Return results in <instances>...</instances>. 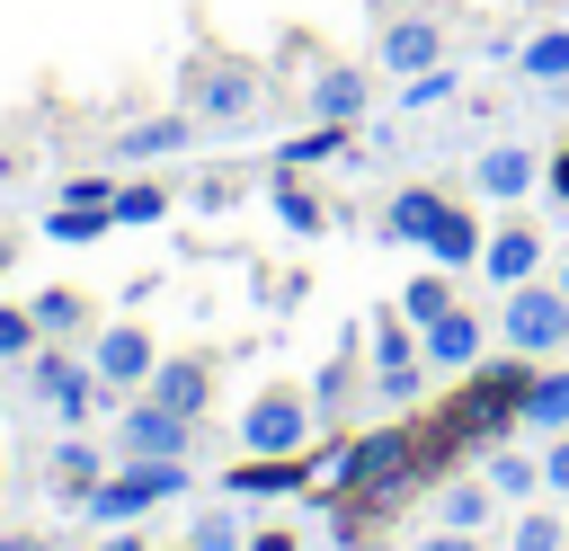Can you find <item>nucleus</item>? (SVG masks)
Segmentation results:
<instances>
[{"label":"nucleus","mask_w":569,"mask_h":551,"mask_svg":"<svg viewBox=\"0 0 569 551\" xmlns=\"http://www.w3.org/2000/svg\"><path fill=\"white\" fill-rule=\"evenodd\" d=\"M258 62L249 53H187L178 62V107L196 116V124H213V133H231V124H249L258 116Z\"/></svg>","instance_id":"obj_1"},{"label":"nucleus","mask_w":569,"mask_h":551,"mask_svg":"<svg viewBox=\"0 0 569 551\" xmlns=\"http://www.w3.org/2000/svg\"><path fill=\"white\" fill-rule=\"evenodd\" d=\"M169 498H187V462H116V471L80 498V515L107 533V524H142V515L169 507Z\"/></svg>","instance_id":"obj_2"},{"label":"nucleus","mask_w":569,"mask_h":551,"mask_svg":"<svg viewBox=\"0 0 569 551\" xmlns=\"http://www.w3.org/2000/svg\"><path fill=\"white\" fill-rule=\"evenodd\" d=\"M116 462H187L196 453V418L187 409H160L151 391H133L124 409H116Z\"/></svg>","instance_id":"obj_3"},{"label":"nucleus","mask_w":569,"mask_h":551,"mask_svg":"<svg viewBox=\"0 0 569 551\" xmlns=\"http://www.w3.org/2000/svg\"><path fill=\"white\" fill-rule=\"evenodd\" d=\"M498 347L507 355H560L569 347V293L560 284H507V311H498Z\"/></svg>","instance_id":"obj_4"},{"label":"nucleus","mask_w":569,"mask_h":551,"mask_svg":"<svg viewBox=\"0 0 569 551\" xmlns=\"http://www.w3.org/2000/svg\"><path fill=\"white\" fill-rule=\"evenodd\" d=\"M311 391H293V382H267V391H249V409H240V453H311Z\"/></svg>","instance_id":"obj_5"},{"label":"nucleus","mask_w":569,"mask_h":551,"mask_svg":"<svg viewBox=\"0 0 569 551\" xmlns=\"http://www.w3.org/2000/svg\"><path fill=\"white\" fill-rule=\"evenodd\" d=\"M27 391H36L62 427H80V418L98 409V391H107V382H98V364H89V355H62V347L44 338V347L27 355Z\"/></svg>","instance_id":"obj_6"},{"label":"nucleus","mask_w":569,"mask_h":551,"mask_svg":"<svg viewBox=\"0 0 569 551\" xmlns=\"http://www.w3.org/2000/svg\"><path fill=\"white\" fill-rule=\"evenodd\" d=\"M373 62H382L391 80H418V71H436V62H445V27H436L427 9H382Z\"/></svg>","instance_id":"obj_7"},{"label":"nucleus","mask_w":569,"mask_h":551,"mask_svg":"<svg viewBox=\"0 0 569 551\" xmlns=\"http://www.w3.org/2000/svg\"><path fill=\"white\" fill-rule=\"evenodd\" d=\"M311 489H320L311 453H240V471H222L231 507H249V498H311Z\"/></svg>","instance_id":"obj_8"},{"label":"nucleus","mask_w":569,"mask_h":551,"mask_svg":"<svg viewBox=\"0 0 569 551\" xmlns=\"http://www.w3.org/2000/svg\"><path fill=\"white\" fill-rule=\"evenodd\" d=\"M409 462H418V444L400 427H373V435H347V462H338L329 489H400Z\"/></svg>","instance_id":"obj_9"},{"label":"nucleus","mask_w":569,"mask_h":551,"mask_svg":"<svg viewBox=\"0 0 569 551\" xmlns=\"http://www.w3.org/2000/svg\"><path fill=\"white\" fill-rule=\"evenodd\" d=\"M89 364H98V382H107V391H142V382H151V364H160V338H151L142 320H107V329H98V347H89Z\"/></svg>","instance_id":"obj_10"},{"label":"nucleus","mask_w":569,"mask_h":551,"mask_svg":"<svg viewBox=\"0 0 569 551\" xmlns=\"http://www.w3.org/2000/svg\"><path fill=\"white\" fill-rule=\"evenodd\" d=\"M196 133H204V124H196L187 107H169V116H142V124H124V133L107 142V160H116V169H151V160H178V151H196Z\"/></svg>","instance_id":"obj_11"},{"label":"nucleus","mask_w":569,"mask_h":551,"mask_svg":"<svg viewBox=\"0 0 569 551\" xmlns=\"http://www.w3.org/2000/svg\"><path fill=\"white\" fill-rule=\"evenodd\" d=\"M418 355H427V373H480L489 364V329L471 320V302H453L445 320L418 329Z\"/></svg>","instance_id":"obj_12"},{"label":"nucleus","mask_w":569,"mask_h":551,"mask_svg":"<svg viewBox=\"0 0 569 551\" xmlns=\"http://www.w3.org/2000/svg\"><path fill=\"white\" fill-rule=\"evenodd\" d=\"M533 187H542L533 142H489V151L471 160V196H489V204H525Z\"/></svg>","instance_id":"obj_13"},{"label":"nucleus","mask_w":569,"mask_h":551,"mask_svg":"<svg viewBox=\"0 0 569 551\" xmlns=\"http://www.w3.org/2000/svg\"><path fill=\"white\" fill-rule=\"evenodd\" d=\"M311 116L320 124H365L373 116V71L365 62H320L311 71Z\"/></svg>","instance_id":"obj_14"},{"label":"nucleus","mask_w":569,"mask_h":551,"mask_svg":"<svg viewBox=\"0 0 569 551\" xmlns=\"http://www.w3.org/2000/svg\"><path fill=\"white\" fill-rule=\"evenodd\" d=\"M551 249H542V231L533 222H498L489 231V249H480V276L489 284H533V267H542Z\"/></svg>","instance_id":"obj_15"},{"label":"nucleus","mask_w":569,"mask_h":551,"mask_svg":"<svg viewBox=\"0 0 569 551\" xmlns=\"http://www.w3.org/2000/svg\"><path fill=\"white\" fill-rule=\"evenodd\" d=\"M142 391H151L160 409H187V418H204V400H213V355H160Z\"/></svg>","instance_id":"obj_16"},{"label":"nucleus","mask_w":569,"mask_h":551,"mask_svg":"<svg viewBox=\"0 0 569 551\" xmlns=\"http://www.w3.org/2000/svg\"><path fill=\"white\" fill-rule=\"evenodd\" d=\"M44 480H53V498H62V507H80V498L107 480V444H89V435L71 427V435L44 453Z\"/></svg>","instance_id":"obj_17"},{"label":"nucleus","mask_w":569,"mask_h":551,"mask_svg":"<svg viewBox=\"0 0 569 551\" xmlns=\"http://www.w3.org/2000/svg\"><path fill=\"white\" fill-rule=\"evenodd\" d=\"M267 204H276V222H284L293 240H320V231H329V204H320V187H311V169H276V187H267Z\"/></svg>","instance_id":"obj_18"},{"label":"nucleus","mask_w":569,"mask_h":551,"mask_svg":"<svg viewBox=\"0 0 569 551\" xmlns=\"http://www.w3.org/2000/svg\"><path fill=\"white\" fill-rule=\"evenodd\" d=\"M445 204H453L445 187H391V204H382V240L427 249V231H436V213H445Z\"/></svg>","instance_id":"obj_19"},{"label":"nucleus","mask_w":569,"mask_h":551,"mask_svg":"<svg viewBox=\"0 0 569 551\" xmlns=\"http://www.w3.org/2000/svg\"><path fill=\"white\" fill-rule=\"evenodd\" d=\"M480 249H489L480 213H471V204H445V213H436V231H427V258L462 276V267H480Z\"/></svg>","instance_id":"obj_20"},{"label":"nucleus","mask_w":569,"mask_h":551,"mask_svg":"<svg viewBox=\"0 0 569 551\" xmlns=\"http://www.w3.org/2000/svg\"><path fill=\"white\" fill-rule=\"evenodd\" d=\"M525 435H569V364L533 373V391H525Z\"/></svg>","instance_id":"obj_21"},{"label":"nucleus","mask_w":569,"mask_h":551,"mask_svg":"<svg viewBox=\"0 0 569 551\" xmlns=\"http://www.w3.org/2000/svg\"><path fill=\"white\" fill-rule=\"evenodd\" d=\"M498 515V489L489 480H445V498H436V524H453V533H480Z\"/></svg>","instance_id":"obj_22"},{"label":"nucleus","mask_w":569,"mask_h":551,"mask_svg":"<svg viewBox=\"0 0 569 551\" xmlns=\"http://www.w3.org/2000/svg\"><path fill=\"white\" fill-rule=\"evenodd\" d=\"M347 142H356V124H320V116H311V133L276 142V169H320V160H338Z\"/></svg>","instance_id":"obj_23"},{"label":"nucleus","mask_w":569,"mask_h":551,"mask_svg":"<svg viewBox=\"0 0 569 551\" xmlns=\"http://www.w3.org/2000/svg\"><path fill=\"white\" fill-rule=\"evenodd\" d=\"M107 231H116V204H53L44 213V240H62V249H89Z\"/></svg>","instance_id":"obj_24"},{"label":"nucleus","mask_w":569,"mask_h":551,"mask_svg":"<svg viewBox=\"0 0 569 551\" xmlns=\"http://www.w3.org/2000/svg\"><path fill=\"white\" fill-rule=\"evenodd\" d=\"M516 71H525L533 89H560V80H569V27H542V36H525Z\"/></svg>","instance_id":"obj_25"},{"label":"nucleus","mask_w":569,"mask_h":551,"mask_svg":"<svg viewBox=\"0 0 569 551\" xmlns=\"http://www.w3.org/2000/svg\"><path fill=\"white\" fill-rule=\"evenodd\" d=\"M445 311H453V267H427V276H409V284H400V320H418V329H427V320H445Z\"/></svg>","instance_id":"obj_26"},{"label":"nucleus","mask_w":569,"mask_h":551,"mask_svg":"<svg viewBox=\"0 0 569 551\" xmlns=\"http://www.w3.org/2000/svg\"><path fill=\"white\" fill-rule=\"evenodd\" d=\"M391 364H427L418 355V320H400V302L373 320V373H391Z\"/></svg>","instance_id":"obj_27"},{"label":"nucleus","mask_w":569,"mask_h":551,"mask_svg":"<svg viewBox=\"0 0 569 551\" xmlns=\"http://www.w3.org/2000/svg\"><path fill=\"white\" fill-rule=\"evenodd\" d=\"M480 480L498 489V507H516V498H533V480H542V453H489V462H480Z\"/></svg>","instance_id":"obj_28"},{"label":"nucleus","mask_w":569,"mask_h":551,"mask_svg":"<svg viewBox=\"0 0 569 551\" xmlns=\"http://www.w3.org/2000/svg\"><path fill=\"white\" fill-rule=\"evenodd\" d=\"M151 222H169V187H151V178L116 187V231H151Z\"/></svg>","instance_id":"obj_29"},{"label":"nucleus","mask_w":569,"mask_h":551,"mask_svg":"<svg viewBox=\"0 0 569 551\" xmlns=\"http://www.w3.org/2000/svg\"><path fill=\"white\" fill-rule=\"evenodd\" d=\"M347 391H356V338H338V355H329V364H320V373H311V409H320V418H329V409H338V400H347Z\"/></svg>","instance_id":"obj_30"},{"label":"nucleus","mask_w":569,"mask_h":551,"mask_svg":"<svg viewBox=\"0 0 569 551\" xmlns=\"http://www.w3.org/2000/svg\"><path fill=\"white\" fill-rule=\"evenodd\" d=\"M27 311H36V329H44V338H62V329H80V320H89V302H80L71 284H44Z\"/></svg>","instance_id":"obj_31"},{"label":"nucleus","mask_w":569,"mask_h":551,"mask_svg":"<svg viewBox=\"0 0 569 551\" xmlns=\"http://www.w3.org/2000/svg\"><path fill=\"white\" fill-rule=\"evenodd\" d=\"M178 542H196V551H249V524H240L231 507H213V515H196Z\"/></svg>","instance_id":"obj_32"},{"label":"nucleus","mask_w":569,"mask_h":551,"mask_svg":"<svg viewBox=\"0 0 569 551\" xmlns=\"http://www.w3.org/2000/svg\"><path fill=\"white\" fill-rule=\"evenodd\" d=\"M44 347V329H36V311L27 302H0V364H27Z\"/></svg>","instance_id":"obj_33"},{"label":"nucleus","mask_w":569,"mask_h":551,"mask_svg":"<svg viewBox=\"0 0 569 551\" xmlns=\"http://www.w3.org/2000/svg\"><path fill=\"white\" fill-rule=\"evenodd\" d=\"M560 542H569V515H542V507H533V515L507 524V551H560Z\"/></svg>","instance_id":"obj_34"},{"label":"nucleus","mask_w":569,"mask_h":551,"mask_svg":"<svg viewBox=\"0 0 569 551\" xmlns=\"http://www.w3.org/2000/svg\"><path fill=\"white\" fill-rule=\"evenodd\" d=\"M453 98V71L436 62V71H418V80H400V107H445Z\"/></svg>","instance_id":"obj_35"},{"label":"nucleus","mask_w":569,"mask_h":551,"mask_svg":"<svg viewBox=\"0 0 569 551\" xmlns=\"http://www.w3.org/2000/svg\"><path fill=\"white\" fill-rule=\"evenodd\" d=\"M53 204H116V178H98V169H89V178H62Z\"/></svg>","instance_id":"obj_36"},{"label":"nucleus","mask_w":569,"mask_h":551,"mask_svg":"<svg viewBox=\"0 0 569 551\" xmlns=\"http://www.w3.org/2000/svg\"><path fill=\"white\" fill-rule=\"evenodd\" d=\"M418 382H427V364H391V373H373V391L400 409V400H418Z\"/></svg>","instance_id":"obj_37"},{"label":"nucleus","mask_w":569,"mask_h":551,"mask_svg":"<svg viewBox=\"0 0 569 551\" xmlns=\"http://www.w3.org/2000/svg\"><path fill=\"white\" fill-rule=\"evenodd\" d=\"M542 489L569 498V435H542Z\"/></svg>","instance_id":"obj_38"},{"label":"nucleus","mask_w":569,"mask_h":551,"mask_svg":"<svg viewBox=\"0 0 569 551\" xmlns=\"http://www.w3.org/2000/svg\"><path fill=\"white\" fill-rule=\"evenodd\" d=\"M542 196L569 213V142H560V151H542Z\"/></svg>","instance_id":"obj_39"},{"label":"nucleus","mask_w":569,"mask_h":551,"mask_svg":"<svg viewBox=\"0 0 569 551\" xmlns=\"http://www.w3.org/2000/svg\"><path fill=\"white\" fill-rule=\"evenodd\" d=\"M249 551H302L293 524H249Z\"/></svg>","instance_id":"obj_40"},{"label":"nucleus","mask_w":569,"mask_h":551,"mask_svg":"<svg viewBox=\"0 0 569 551\" xmlns=\"http://www.w3.org/2000/svg\"><path fill=\"white\" fill-rule=\"evenodd\" d=\"M409 551H480V533H453V524H436V533H418Z\"/></svg>","instance_id":"obj_41"},{"label":"nucleus","mask_w":569,"mask_h":551,"mask_svg":"<svg viewBox=\"0 0 569 551\" xmlns=\"http://www.w3.org/2000/svg\"><path fill=\"white\" fill-rule=\"evenodd\" d=\"M98 551H160V542H142L133 524H107V542H98Z\"/></svg>","instance_id":"obj_42"},{"label":"nucleus","mask_w":569,"mask_h":551,"mask_svg":"<svg viewBox=\"0 0 569 551\" xmlns=\"http://www.w3.org/2000/svg\"><path fill=\"white\" fill-rule=\"evenodd\" d=\"M0 551H53V542H44L36 524H9V533H0Z\"/></svg>","instance_id":"obj_43"},{"label":"nucleus","mask_w":569,"mask_h":551,"mask_svg":"<svg viewBox=\"0 0 569 551\" xmlns=\"http://www.w3.org/2000/svg\"><path fill=\"white\" fill-rule=\"evenodd\" d=\"M551 284H560V293H569V249H560V267H551Z\"/></svg>","instance_id":"obj_44"},{"label":"nucleus","mask_w":569,"mask_h":551,"mask_svg":"<svg viewBox=\"0 0 569 551\" xmlns=\"http://www.w3.org/2000/svg\"><path fill=\"white\" fill-rule=\"evenodd\" d=\"M0 276H9V240H0Z\"/></svg>","instance_id":"obj_45"},{"label":"nucleus","mask_w":569,"mask_h":551,"mask_svg":"<svg viewBox=\"0 0 569 551\" xmlns=\"http://www.w3.org/2000/svg\"><path fill=\"white\" fill-rule=\"evenodd\" d=\"M160 551H196V542H160Z\"/></svg>","instance_id":"obj_46"},{"label":"nucleus","mask_w":569,"mask_h":551,"mask_svg":"<svg viewBox=\"0 0 569 551\" xmlns=\"http://www.w3.org/2000/svg\"><path fill=\"white\" fill-rule=\"evenodd\" d=\"M0 498H9V471H0Z\"/></svg>","instance_id":"obj_47"}]
</instances>
